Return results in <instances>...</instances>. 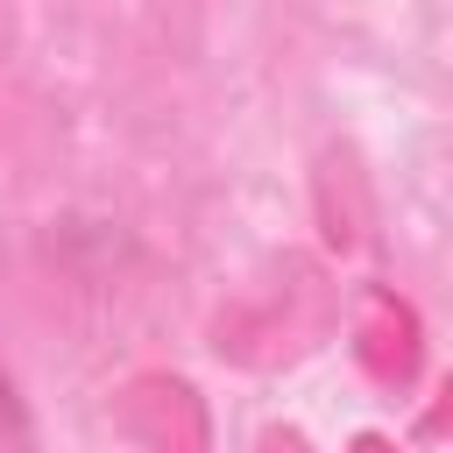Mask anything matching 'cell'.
Returning <instances> with one entry per match:
<instances>
[{
	"label": "cell",
	"instance_id": "6da1fadb",
	"mask_svg": "<svg viewBox=\"0 0 453 453\" xmlns=\"http://www.w3.org/2000/svg\"><path fill=\"white\" fill-rule=\"evenodd\" d=\"M0 453H21V403H14L7 368H0Z\"/></svg>",
	"mask_w": 453,
	"mask_h": 453
}]
</instances>
